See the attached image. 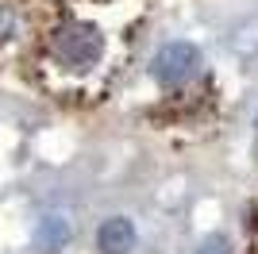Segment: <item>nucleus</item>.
Listing matches in <instances>:
<instances>
[{"label":"nucleus","mask_w":258,"mask_h":254,"mask_svg":"<svg viewBox=\"0 0 258 254\" xmlns=\"http://www.w3.org/2000/svg\"><path fill=\"white\" fill-rule=\"evenodd\" d=\"M50 54L66 70H89L100 62L104 54V39L93 23H66L50 35Z\"/></svg>","instance_id":"nucleus-1"},{"label":"nucleus","mask_w":258,"mask_h":254,"mask_svg":"<svg viewBox=\"0 0 258 254\" xmlns=\"http://www.w3.org/2000/svg\"><path fill=\"white\" fill-rule=\"evenodd\" d=\"M197 66H201V50H197L193 42L177 39V42H166V46L154 54L151 74H154V81H158L162 89H177V85H185L197 74Z\"/></svg>","instance_id":"nucleus-2"},{"label":"nucleus","mask_w":258,"mask_h":254,"mask_svg":"<svg viewBox=\"0 0 258 254\" xmlns=\"http://www.w3.org/2000/svg\"><path fill=\"white\" fill-rule=\"evenodd\" d=\"M97 246H100V254H127L135 246V227H131L127 216H112V220L100 223Z\"/></svg>","instance_id":"nucleus-3"},{"label":"nucleus","mask_w":258,"mask_h":254,"mask_svg":"<svg viewBox=\"0 0 258 254\" xmlns=\"http://www.w3.org/2000/svg\"><path fill=\"white\" fill-rule=\"evenodd\" d=\"M39 246L43 250H62L66 246V239H70V227H66V220H58V216H50V220H43L39 223Z\"/></svg>","instance_id":"nucleus-4"},{"label":"nucleus","mask_w":258,"mask_h":254,"mask_svg":"<svg viewBox=\"0 0 258 254\" xmlns=\"http://www.w3.org/2000/svg\"><path fill=\"white\" fill-rule=\"evenodd\" d=\"M8 35H12V12L4 8V4H0V42L8 39Z\"/></svg>","instance_id":"nucleus-5"},{"label":"nucleus","mask_w":258,"mask_h":254,"mask_svg":"<svg viewBox=\"0 0 258 254\" xmlns=\"http://www.w3.org/2000/svg\"><path fill=\"white\" fill-rule=\"evenodd\" d=\"M201 254H224V239L216 235V239H208V243H201Z\"/></svg>","instance_id":"nucleus-6"},{"label":"nucleus","mask_w":258,"mask_h":254,"mask_svg":"<svg viewBox=\"0 0 258 254\" xmlns=\"http://www.w3.org/2000/svg\"><path fill=\"white\" fill-rule=\"evenodd\" d=\"M254 127H258V119H254Z\"/></svg>","instance_id":"nucleus-7"}]
</instances>
